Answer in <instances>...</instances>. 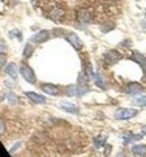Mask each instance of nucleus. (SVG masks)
<instances>
[{
	"mask_svg": "<svg viewBox=\"0 0 146 157\" xmlns=\"http://www.w3.org/2000/svg\"><path fill=\"white\" fill-rule=\"evenodd\" d=\"M138 113L136 109L133 108H119L115 111V118L117 120H128Z\"/></svg>",
	"mask_w": 146,
	"mask_h": 157,
	"instance_id": "f257e3e1",
	"label": "nucleus"
},
{
	"mask_svg": "<svg viewBox=\"0 0 146 157\" xmlns=\"http://www.w3.org/2000/svg\"><path fill=\"white\" fill-rule=\"evenodd\" d=\"M19 72H20V74H22V76L25 78V81H27L28 83H32V84H34V83L36 82L35 73H34V71H33V70L30 69L27 64L23 63V64L20 65Z\"/></svg>",
	"mask_w": 146,
	"mask_h": 157,
	"instance_id": "f03ea898",
	"label": "nucleus"
},
{
	"mask_svg": "<svg viewBox=\"0 0 146 157\" xmlns=\"http://www.w3.org/2000/svg\"><path fill=\"white\" fill-rule=\"evenodd\" d=\"M120 59H121V54H120L119 52L115 51V49L109 51V52L105 55V61H106V63L109 64V65H112V64L117 63Z\"/></svg>",
	"mask_w": 146,
	"mask_h": 157,
	"instance_id": "7ed1b4c3",
	"label": "nucleus"
},
{
	"mask_svg": "<svg viewBox=\"0 0 146 157\" xmlns=\"http://www.w3.org/2000/svg\"><path fill=\"white\" fill-rule=\"evenodd\" d=\"M143 85L140 84V83H137V82H130L128 83L126 86V92L128 94H138L140 92L143 91Z\"/></svg>",
	"mask_w": 146,
	"mask_h": 157,
	"instance_id": "20e7f679",
	"label": "nucleus"
},
{
	"mask_svg": "<svg viewBox=\"0 0 146 157\" xmlns=\"http://www.w3.org/2000/svg\"><path fill=\"white\" fill-rule=\"evenodd\" d=\"M66 39H68V42L71 44L73 47H74L77 51H80L82 47V40L80 38H79V36L77 35V34L74 33H70L66 36Z\"/></svg>",
	"mask_w": 146,
	"mask_h": 157,
	"instance_id": "39448f33",
	"label": "nucleus"
},
{
	"mask_svg": "<svg viewBox=\"0 0 146 157\" xmlns=\"http://www.w3.org/2000/svg\"><path fill=\"white\" fill-rule=\"evenodd\" d=\"M27 98L30 100L34 103H37V105H41V103H45L46 102V98L43 97V95L38 94V93H35V92H26L25 93Z\"/></svg>",
	"mask_w": 146,
	"mask_h": 157,
	"instance_id": "423d86ee",
	"label": "nucleus"
},
{
	"mask_svg": "<svg viewBox=\"0 0 146 157\" xmlns=\"http://www.w3.org/2000/svg\"><path fill=\"white\" fill-rule=\"evenodd\" d=\"M49 37V30H41L37 34H35L32 37V40L35 43H44L46 42Z\"/></svg>",
	"mask_w": 146,
	"mask_h": 157,
	"instance_id": "0eeeda50",
	"label": "nucleus"
},
{
	"mask_svg": "<svg viewBox=\"0 0 146 157\" xmlns=\"http://www.w3.org/2000/svg\"><path fill=\"white\" fill-rule=\"evenodd\" d=\"M42 90L43 92H45L46 94L49 95H57L60 93V90L56 85L51 84V83H45V84L42 85Z\"/></svg>",
	"mask_w": 146,
	"mask_h": 157,
	"instance_id": "6e6552de",
	"label": "nucleus"
},
{
	"mask_svg": "<svg viewBox=\"0 0 146 157\" xmlns=\"http://www.w3.org/2000/svg\"><path fill=\"white\" fill-rule=\"evenodd\" d=\"M132 59H134L136 63H138L140 65V67H142L146 73V57L143 54H140V53H138V52H134L133 55H132Z\"/></svg>",
	"mask_w": 146,
	"mask_h": 157,
	"instance_id": "1a4fd4ad",
	"label": "nucleus"
},
{
	"mask_svg": "<svg viewBox=\"0 0 146 157\" xmlns=\"http://www.w3.org/2000/svg\"><path fill=\"white\" fill-rule=\"evenodd\" d=\"M61 108L64 110V111L69 112V113H73V115H78L79 113V108L73 103H70V102L63 101L61 102Z\"/></svg>",
	"mask_w": 146,
	"mask_h": 157,
	"instance_id": "9d476101",
	"label": "nucleus"
},
{
	"mask_svg": "<svg viewBox=\"0 0 146 157\" xmlns=\"http://www.w3.org/2000/svg\"><path fill=\"white\" fill-rule=\"evenodd\" d=\"M5 72L13 78H17V75H18V67L15 63H9L8 65L6 66L5 69Z\"/></svg>",
	"mask_w": 146,
	"mask_h": 157,
	"instance_id": "9b49d317",
	"label": "nucleus"
},
{
	"mask_svg": "<svg viewBox=\"0 0 146 157\" xmlns=\"http://www.w3.org/2000/svg\"><path fill=\"white\" fill-rule=\"evenodd\" d=\"M134 156L136 157H144L146 156V146L145 145H135L132 148Z\"/></svg>",
	"mask_w": 146,
	"mask_h": 157,
	"instance_id": "f8f14e48",
	"label": "nucleus"
},
{
	"mask_svg": "<svg viewBox=\"0 0 146 157\" xmlns=\"http://www.w3.org/2000/svg\"><path fill=\"white\" fill-rule=\"evenodd\" d=\"M88 91H89V88H88V85L85 84V81H83L82 76H80V78H79V85L77 86V94L83 95L85 92H88Z\"/></svg>",
	"mask_w": 146,
	"mask_h": 157,
	"instance_id": "ddd939ff",
	"label": "nucleus"
},
{
	"mask_svg": "<svg viewBox=\"0 0 146 157\" xmlns=\"http://www.w3.org/2000/svg\"><path fill=\"white\" fill-rule=\"evenodd\" d=\"M91 76L93 78L94 82H96V84H97L98 86H100L101 89H106V84H105V82H104V78H101L99 74H94V73H92Z\"/></svg>",
	"mask_w": 146,
	"mask_h": 157,
	"instance_id": "4468645a",
	"label": "nucleus"
},
{
	"mask_svg": "<svg viewBox=\"0 0 146 157\" xmlns=\"http://www.w3.org/2000/svg\"><path fill=\"white\" fill-rule=\"evenodd\" d=\"M33 52H34V47L30 44H26V46H25V48L23 51V56L25 59H29L32 56Z\"/></svg>",
	"mask_w": 146,
	"mask_h": 157,
	"instance_id": "2eb2a0df",
	"label": "nucleus"
},
{
	"mask_svg": "<svg viewBox=\"0 0 146 157\" xmlns=\"http://www.w3.org/2000/svg\"><path fill=\"white\" fill-rule=\"evenodd\" d=\"M114 28H115V24L114 23H105L100 26L101 32H104V33H108V32L112 30Z\"/></svg>",
	"mask_w": 146,
	"mask_h": 157,
	"instance_id": "dca6fc26",
	"label": "nucleus"
},
{
	"mask_svg": "<svg viewBox=\"0 0 146 157\" xmlns=\"http://www.w3.org/2000/svg\"><path fill=\"white\" fill-rule=\"evenodd\" d=\"M6 95H7V100L9 101L10 105H16L17 103V97L14 92H8Z\"/></svg>",
	"mask_w": 146,
	"mask_h": 157,
	"instance_id": "f3484780",
	"label": "nucleus"
},
{
	"mask_svg": "<svg viewBox=\"0 0 146 157\" xmlns=\"http://www.w3.org/2000/svg\"><path fill=\"white\" fill-rule=\"evenodd\" d=\"M136 103L140 107H146V95L143 97H140V98L136 99Z\"/></svg>",
	"mask_w": 146,
	"mask_h": 157,
	"instance_id": "a211bd4d",
	"label": "nucleus"
},
{
	"mask_svg": "<svg viewBox=\"0 0 146 157\" xmlns=\"http://www.w3.org/2000/svg\"><path fill=\"white\" fill-rule=\"evenodd\" d=\"M6 132V121L2 118H0V136H2Z\"/></svg>",
	"mask_w": 146,
	"mask_h": 157,
	"instance_id": "6ab92c4d",
	"label": "nucleus"
},
{
	"mask_svg": "<svg viewBox=\"0 0 146 157\" xmlns=\"http://www.w3.org/2000/svg\"><path fill=\"white\" fill-rule=\"evenodd\" d=\"M105 140H106V137H98L94 141V144H96V147H101L102 145H105Z\"/></svg>",
	"mask_w": 146,
	"mask_h": 157,
	"instance_id": "aec40b11",
	"label": "nucleus"
},
{
	"mask_svg": "<svg viewBox=\"0 0 146 157\" xmlns=\"http://www.w3.org/2000/svg\"><path fill=\"white\" fill-rule=\"evenodd\" d=\"M0 157H10V154L6 151V148H3L2 144H0Z\"/></svg>",
	"mask_w": 146,
	"mask_h": 157,
	"instance_id": "412c9836",
	"label": "nucleus"
},
{
	"mask_svg": "<svg viewBox=\"0 0 146 157\" xmlns=\"http://www.w3.org/2000/svg\"><path fill=\"white\" fill-rule=\"evenodd\" d=\"M7 62V56L3 53H0V69H2Z\"/></svg>",
	"mask_w": 146,
	"mask_h": 157,
	"instance_id": "4be33fe9",
	"label": "nucleus"
},
{
	"mask_svg": "<svg viewBox=\"0 0 146 157\" xmlns=\"http://www.w3.org/2000/svg\"><path fill=\"white\" fill-rule=\"evenodd\" d=\"M77 92V88H74V85H70L68 88V90H66V94L68 95H74V93Z\"/></svg>",
	"mask_w": 146,
	"mask_h": 157,
	"instance_id": "5701e85b",
	"label": "nucleus"
},
{
	"mask_svg": "<svg viewBox=\"0 0 146 157\" xmlns=\"http://www.w3.org/2000/svg\"><path fill=\"white\" fill-rule=\"evenodd\" d=\"M20 145H22V143L20 141H18V143H16V144L14 145L13 147H11V149H10V153H15V151H17V148L20 147Z\"/></svg>",
	"mask_w": 146,
	"mask_h": 157,
	"instance_id": "b1692460",
	"label": "nucleus"
},
{
	"mask_svg": "<svg viewBox=\"0 0 146 157\" xmlns=\"http://www.w3.org/2000/svg\"><path fill=\"white\" fill-rule=\"evenodd\" d=\"M5 48H6V44L3 40H0V53L5 52Z\"/></svg>",
	"mask_w": 146,
	"mask_h": 157,
	"instance_id": "393cba45",
	"label": "nucleus"
},
{
	"mask_svg": "<svg viewBox=\"0 0 146 157\" xmlns=\"http://www.w3.org/2000/svg\"><path fill=\"white\" fill-rule=\"evenodd\" d=\"M142 134L146 135V124L145 126H143V128H142Z\"/></svg>",
	"mask_w": 146,
	"mask_h": 157,
	"instance_id": "a878e982",
	"label": "nucleus"
},
{
	"mask_svg": "<svg viewBox=\"0 0 146 157\" xmlns=\"http://www.w3.org/2000/svg\"><path fill=\"white\" fill-rule=\"evenodd\" d=\"M116 157H127V156L125 154H124V153H119V154H117Z\"/></svg>",
	"mask_w": 146,
	"mask_h": 157,
	"instance_id": "bb28decb",
	"label": "nucleus"
},
{
	"mask_svg": "<svg viewBox=\"0 0 146 157\" xmlns=\"http://www.w3.org/2000/svg\"><path fill=\"white\" fill-rule=\"evenodd\" d=\"M2 100H3V98H2V97H1V95H0V102L2 101Z\"/></svg>",
	"mask_w": 146,
	"mask_h": 157,
	"instance_id": "cd10ccee",
	"label": "nucleus"
},
{
	"mask_svg": "<svg viewBox=\"0 0 146 157\" xmlns=\"http://www.w3.org/2000/svg\"><path fill=\"white\" fill-rule=\"evenodd\" d=\"M145 15H146V13H145Z\"/></svg>",
	"mask_w": 146,
	"mask_h": 157,
	"instance_id": "c85d7f7f",
	"label": "nucleus"
}]
</instances>
